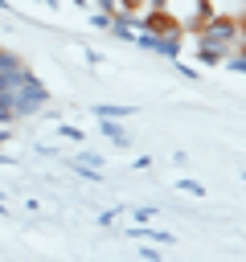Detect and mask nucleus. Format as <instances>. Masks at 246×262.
Segmentation results:
<instances>
[{"instance_id": "3", "label": "nucleus", "mask_w": 246, "mask_h": 262, "mask_svg": "<svg viewBox=\"0 0 246 262\" xmlns=\"http://www.w3.org/2000/svg\"><path fill=\"white\" fill-rule=\"evenodd\" d=\"M217 8H213V0H189V12H180V25H184V33H197L209 16H213Z\"/></svg>"}, {"instance_id": "10", "label": "nucleus", "mask_w": 246, "mask_h": 262, "mask_svg": "<svg viewBox=\"0 0 246 262\" xmlns=\"http://www.w3.org/2000/svg\"><path fill=\"white\" fill-rule=\"evenodd\" d=\"M12 66H20V53H12V49L0 45V70H12Z\"/></svg>"}, {"instance_id": "2", "label": "nucleus", "mask_w": 246, "mask_h": 262, "mask_svg": "<svg viewBox=\"0 0 246 262\" xmlns=\"http://www.w3.org/2000/svg\"><path fill=\"white\" fill-rule=\"evenodd\" d=\"M197 45H209V49H217V53H230V49H238V16H230V12H213L197 33H189Z\"/></svg>"}, {"instance_id": "14", "label": "nucleus", "mask_w": 246, "mask_h": 262, "mask_svg": "<svg viewBox=\"0 0 246 262\" xmlns=\"http://www.w3.org/2000/svg\"><path fill=\"white\" fill-rule=\"evenodd\" d=\"M61 135H66V139H74V143H82V131H78V127H61Z\"/></svg>"}, {"instance_id": "13", "label": "nucleus", "mask_w": 246, "mask_h": 262, "mask_svg": "<svg viewBox=\"0 0 246 262\" xmlns=\"http://www.w3.org/2000/svg\"><path fill=\"white\" fill-rule=\"evenodd\" d=\"M172 66H176V74H180V78H197V70H193V66H184V61H180V57H176V61H172Z\"/></svg>"}, {"instance_id": "15", "label": "nucleus", "mask_w": 246, "mask_h": 262, "mask_svg": "<svg viewBox=\"0 0 246 262\" xmlns=\"http://www.w3.org/2000/svg\"><path fill=\"white\" fill-rule=\"evenodd\" d=\"M238 45H246V12L238 16Z\"/></svg>"}, {"instance_id": "4", "label": "nucleus", "mask_w": 246, "mask_h": 262, "mask_svg": "<svg viewBox=\"0 0 246 262\" xmlns=\"http://www.w3.org/2000/svg\"><path fill=\"white\" fill-rule=\"evenodd\" d=\"M98 135H107L111 143L127 147V131H123V123H119V119H98Z\"/></svg>"}, {"instance_id": "18", "label": "nucleus", "mask_w": 246, "mask_h": 262, "mask_svg": "<svg viewBox=\"0 0 246 262\" xmlns=\"http://www.w3.org/2000/svg\"><path fill=\"white\" fill-rule=\"evenodd\" d=\"M242 4H246V0H242Z\"/></svg>"}, {"instance_id": "12", "label": "nucleus", "mask_w": 246, "mask_h": 262, "mask_svg": "<svg viewBox=\"0 0 246 262\" xmlns=\"http://www.w3.org/2000/svg\"><path fill=\"white\" fill-rule=\"evenodd\" d=\"M131 217H135V221H152L156 209H152V205H139V209H131Z\"/></svg>"}, {"instance_id": "7", "label": "nucleus", "mask_w": 246, "mask_h": 262, "mask_svg": "<svg viewBox=\"0 0 246 262\" xmlns=\"http://www.w3.org/2000/svg\"><path fill=\"white\" fill-rule=\"evenodd\" d=\"M94 115H98V119H127V115H131V106H115V102H98V106H94Z\"/></svg>"}, {"instance_id": "9", "label": "nucleus", "mask_w": 246, "mask_h": 262, "mask_svg": "<svg viewBox=\"0 0 246 262\" xmlns=\"http://www.w3.org/2000/svg\"><path fill=\"white\" fill-rule=\"evenodd\" d=\"M16 123V111L8 106V98H0V127H12Z\"/></svg>"}, {"instance_id": "17", "label": "nucleus", "mask_w": 246, "mask_h": 262, "mask_svg": "<svg viewBox=\"0 0 246 262\" xmlns=\"http://www.w3.org/2000/svg\"><path fill=\"white\" fill-rule=\"evenodd\" d=\"M41 4H57V0H41Z\"/></svg>"}, {"instance_id": "5", "label": "nucleus", "mask_w": 246, "mask_h": 262, "mask_svg": "<svg viewBox=\"0 0 246 262\" xmlns=\"http://www.w3.org/2000/svg\"><path fill=\"white\" fill-rule=\"evenodd\" d=\"M193 53H197L201 66H225V53H217V49H209V45H197V41H193Z\"/></svg>"}, {"instance_id": "1", "label": "nucleus", "mask_w": 246, "mask_h": 262, "mask_svg": "<svg viewBox=\"0 0 246 262\" xmlns=\"http://www.w3.org/2000/svg\"><path fill=\"white\" fill-rule=\"evenodd\" d=\"M0 98H8V106L16 111V123L37 119V115L49 106V90H45V82H41L25 61L12 66V70H0Z\"/></svg>"}, {"instance_id": "8", "label": "nucleus", "mask_w": 246, "mask_h": 262, "mask_svg": "<svg viewBox=\"0 0 246 262\" xmlns=\"http://www.w3.org/2000/svg\"><path fill=\"white\" fill-rule=\"evenodd\" d=\"M225 66H230L234 74H246V45H238V49H230V53H225Z\"/></svg>"}, {"instance_id": "16", "label": "nucleus", "mask_w": 246, "mask_h": 262, "mask_svg": "<svg viewBox=\"0 0 246 262\" xmlns=\"http://www.w3.org/2000/svg\"><path fill=\"white\" fill-rule=\"evenodd\" d=\"M172 0H148V8H168Z\"/></svg>"}, {"instance_id": "11", "label": "nucleus", "mask_w": 246, "mask_h": 262, "mask_svg": "<svg viewBox=\"0 0 246 262\" xmlns=\"http://www.w3.org/2000/svg\"><path fill=\"white\" fill-rule=\"evenodd\" d=\"M176 188H180V192H193V196H205V188H201L197 180H176Z\"/></svg>"}, {"instance_id": "6", "label": "nucleus", "mask_w": 246, "mask_h": 262, "mask_svg": "<svg viewBox=\"0 0 246 262\" xmlns=\"http://www.w3.org/2000/svg\"><path fill=\"white\" fill-rule=\"evenodd\" d=\"M111 20H115V12H107V8H90V29H102V33H111Z\"/></svg>"}]
</instances>
